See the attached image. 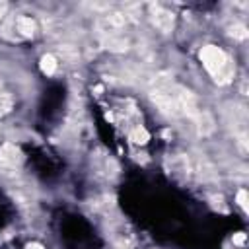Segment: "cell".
Masks as SVG:
<instances>
[{
	"label": "cell",
	"instance_id": "cell-1",
	"mask_svg": "<svg viewBox=\"0 0 249 249\" xmlns=\"http://www.w3.org/2000/svg\"><path fill=\"white\" fill-rule=\"evenodd\" d=\"M200 60H202L204 68L210 72V76H212L218 84H228V82L233 78L235 68H233L230 56H228L222 49H218V47H214V45L202 47V49H200Z\"/></svg>",
	"mask_w": 249,
	"mask_h": 249
},
{
	"label": "cell",
	"instance_id": "cell-2",
	"mask_svg": "<svg viewBox=\"0 0 249 249\" xmlns=\"http://www.w3.org/2000/svg\"><path fill=\"white\" fill-rule=\"evenodd\" d=\"M23 161V154L21 150L12 144V142H6L0 146V167L4 171H16Z\"/></svg>",
	"mask_w": 249,
	"mask_h": 249
},
{
	"label": "cell",
	"instance_id": "cell-3",
	"mask_svg": "<svg viewBox=\"0 0 249 249\" xmlns=\"http://www.w3.org/2000/svg\"><path fill=\"white\" fill-rule=\"evenodd\" d=\"M150 18H152V23L163 31V33H169L173 29V23H175V18L169 10L161 8V6H152L150 8Z\"/></svg>",
	"mask_w": 249,
	"mask_h": 249
},
{
	"label": "cell",
	"instance_id": "cell-4",
	"mask_svg": "<svg viewBox=\"0 0 249 249\" xmlns=\"http://www.w3.org/2000/svg\"><path fill=\"white\" fill-rule=\"evenodd\" d=\"M16 29H18V33H19L21 37H33L35 31H37V23H35V19L29 18V16H19V18L16 19Z\"/></svg>",
	"mask_w": 249,
	"mask_h": 249
},
{
	"label": "cell",
	"instance_id": "cell-5",
	"mask_svg": "<svg viewBox=\"0 0 249 249\" xmlns=\"http://www.w3.org/2000/svg\"><path fill=\"white\" fill-rule=\"evenodd\" d=\"M193 119L196 121V128H198V134L200 136H208L214 130V119L206 111H198Z\"/></svg>",
	"mask_w": 249,
	"mask_h": 249
},
{
	"label": "cell",
	"instance_id": "cell-6",
	"mask_svg": "<svg viewBox=\"0 0 249 249\" xmlns=\"http://www.w3.org/2000/svg\"><path fill=\"white\" fill-rule=\"evenodd\" d=\"M39 66H41V70L45 72V74H54L56 72V58L53 56V54H45V56H41V62H39Z\"/></svg>",
	"mask_w": 249,
	"mask_h": 249
},
{
	"label": "cell",
	"instance_id": "cell-7",
	"mask_svg": "<svg viewBox=\"0 0 249 249\" xmlns=\"http://www.w3.org/2000/svg\"><path fill=\"white\" fill-rule=\"evenodd\" d=\"M14 107V97L8 91H0V117L8 115Z\"/></svg>",
	"mask_w": 249,
	"mask_h": 249
},
{
	"label": "cell",
	"instance_id": "cell-8",
	"mask_svg": "<svg viewBox=\"0 0 249 249\" xmlns=\"http://www.w3.org/2000/svg\"><path fill=\"white\" fill-rule=\"evenodd\" d=\"M148 138H150V136H148V132H146L144 126H136V128L130 132V140L136 142V144H146Z\"/></svg>",
	"mask_w": 249,
	"mask_h": 249
},
{
	"label": "cell",
	"instance_id": "cell-9",
	"mask_svg": "<svg viewBox=\"0 0 249 249\" xmlns=\"http://www.w3.org/2000/svg\"><path fill=\"white\" fill-rule=\"evenodd\" d=\"M230 35H231L233 39L243 41V39H247V27L241 25V23H233V25L230 27Z\"/></svg>",
	"mask_w": 249,
	"mask_h": 249
},
{
	"label": "cell",
	"instance_id": "cell-10",
	"mask_svg": "<svg viewBox=\"0 0 249 249\" xmlns=\"http://www.w3.org/2000/svg\"><path fill=\"white\" fill-rule=\"evenodd\" d=\"M126 39H109V49L113 51H126Z\"/></svg>",
	"mask_w": 249,
	"mask_h": 249
},
{
	"label": "cell",
	"instance_id": "cell-11",
	"mask_svg": "<svg viewBox=\"0 0 249 249\" xmlns=\"http://www.w3.org/2000/svg\"><path fill=\"white\" fill-rule=\"evenodd\" d=\"M237 204H239L243 210H247V191H245V189H239V191H237Z\"/></svg>",
	"mask_w": 249,
	"mask_h": 249
},
{
	"label": "cell",
	"instance_id": "cell-12",
	"mask_svg": "<svg viewBox=\"0 0 249 249\" xmlns=\"http://www.w3.org/2000/svg\"><path fill=\"white\" fill-rule=\"evenodd\" d=\"M233 243L235 245H243L245 243V233H235L233 235Z\"/></svg>",
	"mask_w": 249,
	"mask_h": 249
},
{
	"label": "cell",
	"instance_id": "cell-13",
	"mask_svg": "<svg viewBox=\"0 0 249 249\" xmlns=\"http://www.w3.org/2000/svg\"><path fill=\"white\" fill-rule=\"evenodd\" d=\"M27 249H43V245L41 243H29Z\"/></svg>",
	"mask_w": 249,
	"mask_h": 249
},
{
	"label": "cell",
	"instance_id": "cell-14",
	"mask_svg": "<svg viewBox=\"0 0 249 249\" xmlns=\"http://www.w3.org/2000/svg\"><path fill=\"white\" fill-rule=\"evenodd\" d=\"M4 12H6V4L2 2V4H0V19H2V16H4Z\"/></svg>",
	"mask_w": 249,
	"mask_h": 249
}]
</instances>
